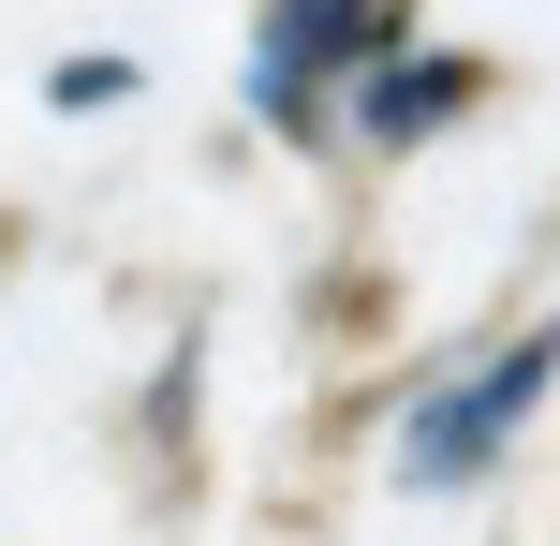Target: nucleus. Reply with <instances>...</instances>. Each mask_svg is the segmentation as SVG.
Returning a JSON list of instances; mask_svg holds the SVG:
<instances>
[{"instance_id":"f03ea898","label":"nucleus","mask_w":560,"mask_h":546,"mask_svg":"<svg viewBox=\"0 0 560 546\" xmlns=\"http://www.w3.org/2000/svg\"><path fill=\"white\" fill-rule=\"evenodd\" d=\"M384 45H398V0H266V30H252V104H266V118H310L325 89H354Z\"/></svg>"},{"instance_id":"7ed1b4c3","label":"nucleus","mask_w":560,"mask_h":546,"mask_svg":"<svg viewBox=\"0 0 560 546\" xmlns=\"http://www.w3.org/2000/svg\"><path fill=\"white\" fill-rule=\"evenodd\" d=\"M472 89H487L472 59H398V74H369V133H443Z\"/></svg>"},{"instance_id":"f257e3e1","label":"nucleus","mask_w":560,"mask_h":546,"mask_svg":"<svg viewBox=\"0 0 560 546\" xmlns=\"http://www.w3.org/2000/svg\"><path fill=\"white\" fill-rule=\"evenodd\" d=\"M546 384H560V340L532 325V340H502L487 370H457L443 399H413V429H398V473H413V488H457V473H487L516 429H532V399H546Z\"/></svg>"}]
</instances>
